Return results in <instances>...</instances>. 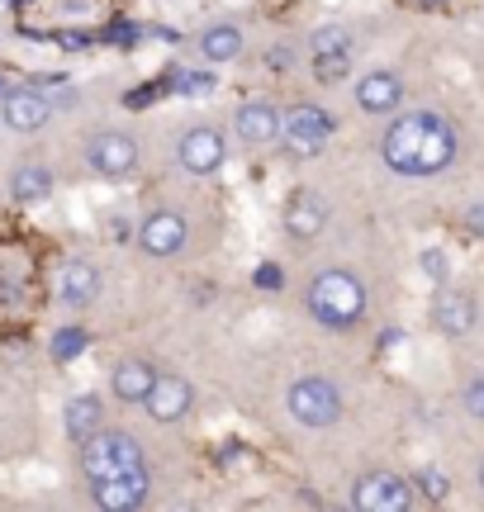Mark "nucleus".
<instances>
[{"label": "nucleus", "mask_w": 484, "mask_h": 512, "mask_svg": "<svg viewBox=\"0 0 484 512\" xmlns=\"http://www.w3.org/2000/svg\"><path fill=\"white\" fill-rule=\"evenodd\" d=\"M356 110L371 114V119H390V114L404 110V76L394 67H371V72L356 76Z\"/></svg>", "instance_id": "12"}, {"label": "nucleus", "mask_w": 484, "mask_h": 512, "mask_svg": "<svg viewBox=\"0 0 484 512\" xmlns=\"http://www.w3.org/2000/svg\"><path fill=\"white\" fill-rule=\"evenodd\" d=\"M62 422H67V437L81 446L95 427H105V403H100V394H72V399H67Z\"/></svg>", "instance_id": "22"}, {"label": "nucleus", "mask_w": 484, "mask_h": 512, "mask_svg": "<svg viewBox=\"0 0 484 512\" xmlns=\"http://www.w3.org/2000/svg\"><path fill=\"white\" fill-rule=\"evenodd\" d=\"M461 223H466V233H470V238H480V242H484V200L466 204V214H461Z\"/></svg>", "instance_id": "28"}, {"label": "nucleus", "mask_w": 484, "mask_h": 512, "mask_svg": "<svg viewBox=\"0 0 484 512\" xmlns=\"http://www.w3.org/2000/svg\"><path fill=\"white\" fill-rule=\"evenodd\" d=\"M280 128H285V110L271 95H252L233 114V138L242 147H257V152L261 147H280Z\"/></svg>", "instance_id": "11"}, {"label": "nucleus", "mask_w": 484, "mask_h": 512, "mask_svg": "<svg viewBox=\"0 0 484 512\" xmlns=\"http://www.w3.org/2000/svg\"><path fill=\"white\" fill-rule=\"evenodd\" d=\"M413 479V489H418V503H447L451 498V475L442 470V465H423Z\"/></svg>", "instance_id": "23"}, {"label": "nucleus", "mask_w": 484, "mask_h": 512, "mask_svg": "<svg viewBox=\"0 0 484 512\" xmlns=\"http://www.w3.org/2000/svg\"><path fill=\"white\" fill-rule=\"evenodd\" d=\"M57 100L43 86H10V91L0 95V119L10 133H38V128H48L53 119Z\"/></svg>", "instance_id": "14"}, {"label": "nucleus", "mask_w": 484, "mask_h": 512, "mask_svg": "<svg viewBox=\"0 0 484 512\" xmlns=\"http://www.w3.org/2000/svg\"><path fill=\"white\" fill-rule=\"evenodd\" d=\"M328 228V200L318 195V190H295L290 200H285V233L299 242L318 238Z\"/></svg>", "instance_id": "20"}, {"label": "nucleus", "mask_w": 484, "mask_h": 512, "mask_svg": "<svg viewBox=\"0 0 484 512\" xmlns=\"http://www.w3.org/2000/svg\"><path fill=\"white\" fill-rule=\"evenodd\" d=\"M475 484H480V494H484V456H480V470H475Z\"/></svg>", "instance_id": "30"}, {"label": "nucleus", "mask_w": 484, "mask_h": 512, "mask_svg": "<svg viewBox=\"0 0 484 512\" xmlns=\"http://www.w3.org/2000/svg\"><path fill=\"white\" fill-rule=\"evenodd\" d=\"M304 53L314 57V67L323 76L347 72V57H352V29H347V24H318L314 34L304 38Z\"/></svg>", "instance_id": "17"}, {"label": "nucleus", "mask_w": 484, "mask_h": 512, "mask_svg": "<svg viewBox=\"0 0 484 512\" xmlns=\"http://www.w3.org/2000/svg\"><path fill=\"white\" fill-rule=\"evenodd\" d=\"M53 195V166L43 162H19L10 171V200L15 204H43Z\"/></svg>", "instance_id": "21"}, {"label": "nucleus", "mask_w": 484, "mask_h": 512, "mask_svg": "<svg viewBox=\"0 0 484 512\" xmlns=\"http://www.w3.org/2000/svg\"><path fill=\"white\" fill-rule=\"evenodd\" d=\"M333 138H337V124H333V114L323 110V105H295V110H285L280 147H285L295 162H314Z\"/></svg>", "instance_id": "7"}, {"label": "nucleus", "mask_w": 484, "mask_h": 512, "mask_svg": "<svg viewBox=\"0 0 484 512\" xmlns=\"http://www.w3.org/2000/svg\"><path fill=\"white\" fill-rule=\"evenodd\" d=\"M86 166L100 181H129L143 166V147H138L129 128H95L86 138Z\"/></svg>", "instance_id": "5"}, {"label": "nucleus", "mask_w": 484, "mask_h": 512, "mask_svg": "<svg viewBox=\"0 0 484 512\" xmlns=\"http://www.w3.org/2000/svg\"><path fill=\"white\" fill-rule=\"evenodd\" d=\"M252 280H257V290H271V294H276L285 275H280V266H271V261H266V266H257V275H252Z\"/></svg>", "instance_id": "29"}, {"label": "nucleus", "mask_w": 484, "mask_h": 512, "mask_svg": "<svg viewBox=\"0 0 484 512\" xmlns=\"http://www.w3.org/2000/svg\"><path fill=\"white\" fill-rule=\"evenodd\" d=\"M228 162V133L219 124H190L181 138H176V166L205 181V176H219Z\"/></svg>", "instance_id": "9"}, {"label": "nucleus", "mask_w": 484, "mask_h": 512, "mask_svg": "<svg viewBox=\"0 0 484 512\" xmlns=\"http://www.w3.org/2000/svg\"><path fill=\"white\" fill-rule=\"evenodd\" d=\"M352 508L356 512H413L418 489L399 470H366L352 479Z\"/></svg>", "instance_id": "6"}, {"label": "nucleus", "mask_w": 484, "mask_h": 512, "mask_svg": "<svg viewBox=\"0 0 484 512\" xmlns=\"http://www.w3.org/2000/svg\"><path fill=\"white\" fill-rule=\"evenodd\" d=\"M91 498H95V508H105V512H138L152 498V465L119 470V475H110V479H95Z\"/></svg>", "instance_id": "13"}, {"label": "nucleus", "mask_w": 484, "mask_h": 512, "mask_svg": "<svg viewBox=\"0 0 484 512\" xmlns=\"http://www.w3.org/2000/svg\"><path fill=\"white\" fill-rule=\"evenodd\" d=\"M285 413H290L299 427L323 432V427H337V422H342L347 399H342V389H337L328 375H304V380L290 384V394H285Z\"/></svg>", "instance_id": "4"}, {"label": "nucleus", "mask_w": 484, "mask_h": 512, "mask_svg": "<svg viewBox=\"0 0 484 512\" xmlns=\"http://www.w3.org/2000/svg\"><path fill=\"white\" fill-rule=\"evenodd\" d=\"M138 465H148V451L124 427H95L91 437L81 441V475H86V484L110 479L119 470H138Z\"/></svg>", "instance_id": "3"}, {"label": "nucleus", "mask_w": 484, "mask_h": 512, "mask_svg": "<svg viewBox=\"0 0 484 512\" xmlns=\"http://www.w3.org/2000/svg\"><path fill=\"white\" fill-rule=\"evenodd\" d=\"M190 408H195V384H190L186 375H157L152 394L143 399V413H148L152 422H162V427L190 418Z\"/></svg>", "instance_id": "16"}, {"label": "nucleus", "mask_w": 484, "mask_h": 512, "mask_svg": "<svg viewBox=\"0 0 484 512\" xmlns=\"http://www.w3.org/2000/svg\"><path fill=\"white\" fill-rule=\"evenodd\" d=\"M304 309L314 318L318 328L328 332H352L366 323V313H371V290H366V280L347 266H328V271H318L309 285H304Z\"/></svg>", "instance_id": "2"}, {"label": "nucleus", "mask_w": 484, "mask_h": 512, "mask_svg": "<svg viewBox=\"0 0 484 512\" xmlns=\"http://www.w3.org/2000/svg\"><path fill=\"white\" fill-rule=\"evenodd\" d=\"M5 91H10V81H0V95H5Z\"/></svg>", "instance_id": "32"}, {"label": "nucleus", "mask_w": 484, "mask_h": 512, "mask_svg": "<svg viewBox=\"0 0 484 512\" xmlns=\"http://www.w3.org/2000/svg\"><path fill=\"white\" fill-rule=\"evenodd\" d=\"M195 48H200V57H205L209 67H228V62H238L247 53V34H242L238 19H214V24L200 29Z\"/></svg>", "instance_id": "18"}, {"label": "nucleus", "mask_w": 484, "mask_h": 512, "mask_svg": "<svg viewBox=\"0 0 484 512\" xmlns=\"http://www.w3.org/2000/svg\"><path fill=\"white\" fill-rule=\"evenodd\" d=\"M461 413L484 422V375H470V380L461 384Z\"/></svg>", "instance_id": "24"}, {"label": "nucleus", "mask_w": 484, "mask_h": 512, "mask_svg": "<svg viewBox=\"0 0 484 512\" xmlns=\"http://www.w3.org/2000/svg\"><path fill=\"white\" fill-rule=\"evenodd\" d=\"M418 261H423V275H428V280H437V285L451 275V261H447V252H442V247H428Z\"/></svg>", "instance_id": "26"}, {"label": "nucleus", "mask_w": 484, "mask_h": 512, "mask_svg": "<svg viewBox=\"0 0 484 512\" xmlns=\"http://www.w3.org/2000/svg\"><path fill=\"white\" fill-rule=\"evenodd\" d=\"M53 290H57V304H62V309L81 313V309H91L95 299H100L105 280H100V271H95V261H86V256H67V261L57 266Z\"/></svg>", "instance_id": "15"}, {"label": "nucleus", "mask_w": 484, "mask_h": 512, "mask_svg": "<svg viewBox=\"0 0 484 512\" xmlns=\"http://www.w3.org/2000/svg\"><path fill=\"white\" fill-rule=\"evenodd\" d=\"M86 342H91V337H86V328H62V332H57V342H53V356H57V361L81 356V351H86Z\"/></svg>", "instance_id": "25"}, {"label": "nucleus", "mask_w": 484, "mask_h": 512, "mask_svg": "<svg viewBox=\"0 0 484 512\" xmlns=\"http://www.w3.org/2000/svg\"><path fill=\"white\" fill-rule=\"evenodd\" d=\"M428 323L442 337H451V342H461V337H470V332L480 328V299L470 290H461V285H437L432 290V304H428Z\"/></svg>", "instance_id": "10"}, {"label": "nucleus", "mask_w": 484, "mask_h": 512, "mask_svg": "<svg viewBox=\"0 0 484 512\" xmlns=\"http://www.w3.org/2000/svg\"><path fill=\"white\" fill-rule=\"evenodd\" d=\"M157 375H162L157 361H148V356H124V361L110 370V394L119 403H138V408H143V399L152 394Z\"/></svg>", "instance_id": "19"}, {"label": "nucleus", "mask_w": 484, "mask_h": 512, "mask_svg": "<svg viewBox=\"0 0 484 512\" xmlns=\"http://www.w3.org/2000/svg\"><path fill=\"white\" fill-rule=\"evenodd\" d=\"M418 5H423V10H432V5H447V0H418Z\"/></svg>", "instance_id": "31"}, {"label": "nucleus", "mask_w": 484, "mask_h": 512, "mask_svg": "<svg viewBox=\"0 0 484 512\" xmlns=\"http://www.w3.org/2000/svg\"><path fill=\"white\" fill-rule=\"evenodd\" d=\"M461 157V133L437 110H399L380 133V162L404 181H437Z\"/></svg>", "instance_id": "1"}, {"label": "nucleus", "mask_w": 484, "mask_h": 512, "mask_svg": "<svg viewBox=\"0 0 484 512\" xmlns=\"http://www.w3.org/2000/svg\"><path fill=\"white\" fill-rule=\"evenodd\" d=\"M133 242H138V252L152 256V261H171V256L186 252L190 219L181 214V209H171V204L148 209V214L138 219V228H133Z\"/></svg>", "instance_id": "8"}, {"label": "nucleus", "mask_w": 484, "mask_h": 512, "mask_svg": "<svg viewBox=\"0 0 484 512\" xmlns=\"http://www.w3.org/2000/svg\"><path fill=\"white\" fill-rule=\"evenodd\" d=\"M295 48H290V43H276V48H271V53H266V67H271V72H290V67H295Z\"/></svg>", "instance_id": "27"}]
</instances>
